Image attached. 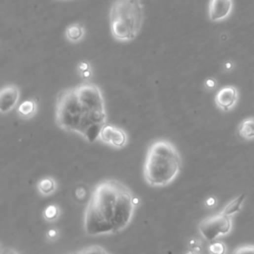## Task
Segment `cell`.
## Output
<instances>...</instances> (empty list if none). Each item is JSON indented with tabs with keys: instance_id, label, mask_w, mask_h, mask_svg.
<instances>
[{
	"instance_id": "d6986e66",
	"label": "cell",
	"mask_w": 254,
	"mask_h": 254,
	"mask_svg": "<svg viewBox=\"0 0 254 254\" xmlns=\"http://www.w3.org/2000/svg\"><path fill=\"white\" fill-rule=\"evenodd\" d=\"M57 235H58V231L56 229H51L48 231V236L52 239H55L57 237Z\"/></svg>"
},
{
	"instance_id": "ffe728a7",
	"label": "cell",
	"mask_w": 254,
	"mask_h": 254,
	"mask_svg": "<svg viewBox=\"0 0 254 254\" xmlns=\"http://www.w3.org/2000/svg\"><path fill=\"white\" fill-rule=\"evenodd\" d=\"M2 254H18L14 249L11 248H6L5 250L2 251Z\"/></svg>"
},
{
	"instance_id": "277c9868",
	"label": "cell",
	"mask_w": 254,
	"mask_h": 254,
	"mask_svg": "<svg viewBox=\"0 0 254 254\" xmlns=\"http://www.w3.org/2000/svg\"><path fill=\"white\" fill-rule=\"evenodd\" d=\"M143 24L141 0H116L110 9V29L120 41L133 40Z\"/></svg>"
},
{
	"instance_id": "7c38bea8",
	"label": "cell",
	"mask_w": 254,
	"mask_h": 254,
	"mask_svg": "<svg viewBox=\"0 0 254 254\" xmlns=\"http://www.w3.org/2000/svg\"><path fill=\"white\" fill-rule=\"evenodd\" d=\"M245 198H246V194H241V195H239V196L236 197L234 200H232L230 203H228V204L224 207V209L222 210L221 213H222L223 215H225V216L230 217V216H232V215H234V214L240 212L241 206H242V204H243Z\"/></svg>"
},
{
	"instance_id": "5bb4252c",
	"label": "cell",
	"mask_w": 254,
	"mask_h": 254,
	"mask_svg": "<svg viewBox=\"0 0 254 254\" xmlns=\"http://www.w3.org/2000/svg\"><path fill=\"white\" fill-rule=\"evenodd\" d=\"M67 37L71 41H78L81 39L83 35V29L82 26L79 24H73L68 27L67 29Z\"/></svg>"
},
{
	"instance_id": "44dd1931",
	"label": "cell",
	"mask_w": 254,
	"mask_h": 254,
	"mask_svg": "<svg viewBox=\"0 0 254 254\" xmlns=\"http://www.w3.org/2000/svg\"><path fill=\"white\" fill-rule=\"evenodd\" d=\"M79 70H80L81 72H84V71L89 70V65L86 64V63H81V64L79 65Z\"/></svg>"
},
{
	"instance_id": "7402d4cb",
	"label": "cell",
	"mask_w": 254,
	"mask_h": 254,
	"mask_svg": "<svg viewBox=\"0 0 254 254\" xmlns=\"http://www.w3.org/2000/svg\"><path fill=\"white\" fill-rule=\"evenodd\" d=\"M207 86L212 89V88H214L216 86V82L213 79H208L207 80Z\"/></svg>"
},
{
	"instance_id": "9a60e30c",
	"label": "cell",
	"mask_w": 254,
	"mask_h": 254,
	"mask_svg": "<svg viewBox=\"0 0 254 254\" xmlns=\"http://www.w3.org/2000/svg\"><path fill=\"white\" fill-rule=\"evenodd\" d=\"M60 216V210L56 205H50L48 206L44 212H43V217L44 218L49 221V222H54L58 219Z\"/></svg>"
},
{
	"instance_id": "e0dca14e",
	"label": "cell",
	"mask_w": 254,
	"mask_h": 254,
	"mask_svg": "<svg viewBox=\"0 0 254 254\" xmlns=\"http://www.w3.org/2000/svg\"><path fill=\"white\" fill-rule=\"evenodd\" d=\"M231 254H254V245H243L235 248Z\"/></svg>"
},
{
	"instance_id": "5b68a950",
	"label": "cell",
	"mask_w": 254,
	"mask_h": 254,
	"mask_svg": "<svg viewBox=\"0 0 254 254\" xmlns=\"http://www.w3.org/2000/svg\"><path fill=\"white\" fill-rule=\"evenodd\" d=\"M231 230L230 217L223 215L222 213L210 217L202 220L199 224V231L202 236L213 242L220 235L227 234Z\"/></svg>"
},
{
	"instance_id": "d4e9b609",
	"label": "cell",
	"mask_w": 254,
	"mask_h": 254,
	"mask_svg": "<svg viewBox=\"0 0 254 254\" xmlns=\"http://www.w3.org/2000/svg\"><path fill=\"white\" fill-rule=\"evenodd\" d=\"M186 254H199V253H197V252H188V253H186Z\"/></svg>"
},
{
	"instance_id": "2e32d148",
	"label": "cell",
	"mask_w": 254,
	"mask_h": 254,
	"mask_svg": "<svg viewBox=\"0 0 254 254\" xmlns=\"http://www.w3.org/2000/svg\"><path fill=\"white\" fill-rule=\"evenodd\" d=\"M209 251L211 254H225L226 246L223 242H220V241L213 242L209 246Z\"/></svg>"
},
{
	"instance_id": "3957f363",
	"label": "cell",
	"mask_w": 254,
	"mask_h": 254,
	"mask_svg": "<svg viewBox=\"0 0 254 254\" xmlns=\"http://www.w3.org/2000/svg\"><path fill=\"white\" fill-rule=\"evenodd\" d=\"M181 167V156L175 145L168 140H157L148 149L143 175L150 186L164 187L176 179Z\"/></svg>"
},
{
	"instance_id": "8fae6325",
	"label": "cell",
	"mask_w": 254,
	"mask_h": 254,
	"mask_svg": "<svg viewBox=\"0 0 254 254\" xmlns=\"http://www.w3.org/2000/svg\"><path fill=\"white\" fill-rule=\"evenodd\" d=\"M238 134L244 139L254 138V117L247 118L240 123L238 126Z\"/></svg>"
},
{
	"instance_id": "7a4b0ae2",
	"label": "cell",
	"mask_w": 254,
	"mask_h": 254,
	"mask_svg": "<svg viewBox=\"0 0 254 254\" xmlns=\"http://www.w3.org/2000/svg\"><path fill=\"white\" fill-rule=\"evenodd\" d=\"M131 191L116 180L100 183L94 190L84 213V231L89 235L113 234L123 230L134 215Z\"/></svg>"
},
{
	"instance_id": "4fadbf2b",
	"label": "cell",
	"mask_w": 254,
	"mask_h": 254,
	"mask_svg": "<svg viewBox=\"0 0 254 254\" xmlns=\"http://www.w3.org/2000/svg\"><path fill=\"white\" fill-rule=\"evenodd\" d=\"M56 181L53 178H44L42 180L39 181L38 183V190L41 194L48 196L51 195L52 193H54V191L56 190Z\"/></svg>"
},
{
	"instance_id": "8992f818",
	"label": "cell",
	"mask_w": 254,
	"mask_h": 254,
	"mask_svg": "<svg viewBox=\"0 0 254 254\" xmlns=\"http://www.w3.org/2000/svg\"><path fill=\"white\" fill-rule=\"evenodd\" d=\"M100 139L114 148H123L127 143V134L121 128L106 124L100 133Z\"/></svg>"
},
{
	"instance_id": "52a82bcc",
	"label": "cell",
	"mask_w": 254,
	"mask_h": 254,
	"mask_svg": "<svg viewBox=\"0 0 254 254\" xmlns=\"http://www.w3.org/2000/svg\"><path fill=\"white\" fill-rule=\"evenodd\" d=\"M19 96V90L16 86L9 84V86L3 88L0 93V111L2 113L11 111L16 107Z\"/></svg>"
},
{
	"instance_id": "603a6c76",
	"label": "cell",
	"mask_w": 254,
	"mask_h": 254,
	"mask_svg": "<svg viewBox=\"0 0 254 254\" xmlns=\"http://www.w3.org/2000/svg\"><path fill=\"white\" fill-rule=\"evenodd\" d=\"M207 205L208 206H214V205H216V200L214 199V198H210L208 201H207Z\"/></svg>"
},
{
	"instance_id": "ba28073f",
	"label": "cell",
	"mask_w": 254,
	"mask_h": 254,
	"mask_svg": "<svg viewBox=\"0 0 254 254\" xmlns=\"http://www.w3.org/2000/svg\"><path fill=\"white\" fill-rule=\"evenodd\" d=\"M231 0H211L209 14L213 21L224 19L231 11Z\"/></svg>"
},
{
	"instance_id": "9c48e42d",
	"label": "cell",
	"mask_w": 254,
	"mask_h": 254,
	"mask_svg": "<svg viewBox=\"0 0 254 254\" xmlns=\"http://www.w3.org/2000/svg\"><path fill=\"white\" fill-rule=\"evenodd\" d=\"M237 92L233 87H224L216 96V104L222 110H229L236 103Z\"/></svg>"
},
{
	"instance_id": "6da1fadb",
	"label": "cell",
	"mask_w": 254,
	"mask_h": 254,
	"mask_svg": "<svg viewBox=\"0 0 254 254\" xmlns=\"http://www.w3.org/2000/svg\"><path fill=\"white\" fill-rule=\"evenodd\" d=\"M55 119L60 128L77 133L90 143L100 139L107 124V111L99 87L87 82L60 93Z\"/></svg>"
},
{
	"instance_id": "ac0fdd59",
	"label": "cell",
	"mask_w": 254,
	"mask_h": 254,
	"mask_svg": "<svg viewBox=\"0 0 254 254\" xmlns=\"http://www.w3.org/2000/svg\"><path fill=\"white\" fill-rule=\"evenodd\" d=\"M190 245H191V248L193 249V251H200V249H201V246H200V244L198 243V241L197 240H192V241H190Z\"/></svg>"
},
{
	"instance_id": "30bf717a",
	"label": "cell",
	"mask_w": 254,
	"mask_h": 254,
	"mask_svg": "<svg viewBox=\"0 0 254 254\" xmlns=\"http://www.w3.org/2000/svg\"><path fill=\"white\" fill-rule=\"evenodd\" d=\"M37 112V103L34 100H27L23 102L17 109V113L22 119H30Z\"/></svg>"
},
{
	"instance_id": "cb8c5ba5",
	"label": "cell",
	"mask_w": 254,
	"mask_h": 254,
	"mask_svg": "<svg viewBox=\"0 0 254 254\" xmlns=\"http://www.w3.org/2000/svg\"><path fill=\"white\" fill-rule=\"evenodd\" d=\"M81 73H82V76H83V77H90V76H91V71H90V69L87 70V71H84V72H81Z\"/></svg>"
}]
</instances>
